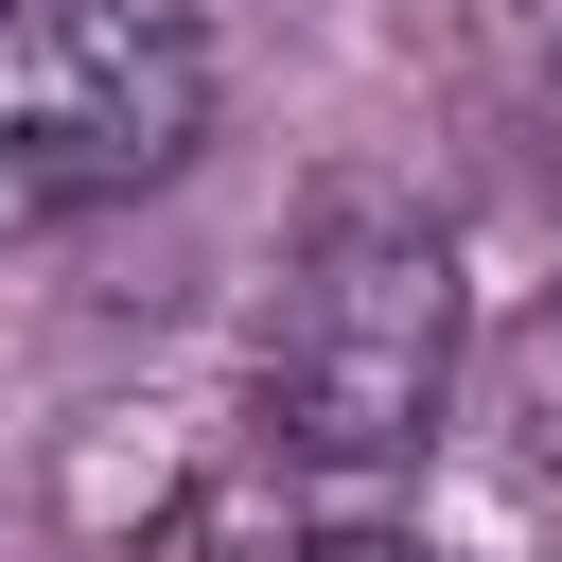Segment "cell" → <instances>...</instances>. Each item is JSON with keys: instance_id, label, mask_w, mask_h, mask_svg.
I'll return each instance as SVG.
<instances>
[{"instance_id": "2", "label": "cell", "mask_w": 562, "mask_h": 562, "mask_svg": "<svg viewBox=\"0 0 562 562\" xmlns=\"http://www.w3.org/2000/svg\"><path fill=\"white\" fill-rule=\"evenodd\" d=\"M228 70L176 0H0V246L193 176Z\"/></svg>"}, {"instance_id": "1", "label": "cell", "mask_w": 562, "mask_h": 562, "mask_svg": "<svg viewBox=\"0 0 562 562\" xmlns=\"http://www.w3.org/2000/svg\"><path fill=\"white\" fill-rule=\"evenodd\" d=\"M457 351H474V281H457V228L334 176L281 246V299H263V351H246V439L316 492H386L439 457V404H457Z\"/></svg>"}, {"instance_id": "3", "label": "cell", "mask_w": 562, "mask_h": 562, "mask_svg": "<svg viewBox=\"0 0 562 562\" xmlns=\"http://www.w3.org/2000/svg\"><path fill=\"white\" fill-rule=\"evenodd\" d=\"M263 562H439L422 527H386V509H334V527H281Z\"/></svg>"}]
</instances>
